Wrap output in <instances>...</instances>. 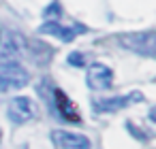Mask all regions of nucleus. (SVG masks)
I'll return each mask as SVG.
<instances>
[{
    "mask_svg": "<svg viewBox=\"0 0 156 149\" xmlns=\"http://www.w3.org/2000/svg\"><path fill=\"white\" fill-rule=\"evenodd\" d=\"M28 47V41L24 39V34L15 32V30H0V60L7 62V60H15L20 58Z\"/></svg>",
    "mask_w": 156,
    "mask_h": 149,
    "instance_id": "obj_1",
    "label": "nucleus"
},
{
    "mask_svg": "<svg viewBox=\"0 0 156 149\" xmlns=\"http://www.w3.org/2000/svg\"><path fill=\"white\" fill-rule=\"evenodd\" d=\"M0 81L5 83V87H13V90H20V87H26L28 81H30V75L26 68H22L17 62H2L0 64Z\"/></svg>",
    "mask_w": 156,
    "mask_h": 149,
    "instance_id": "obj_2",
    "label": "nucleus"
},
{
    "mask_svg": "<svg viewBox=\"0 0 156 149\" xmlns=\"http://www.w3.org/2000/svg\"><path fill=\"white\" fill-rule=\"evenodd\" d=\"M120 43L135 51V53H143L147 58L154 56V32H133V34H124L120 36Z\"/></svg>",
    "mask_w": 156,
    "mask_h": 149,
    "instance_id": "obj_3",
    "label": "nucleus"
},
{
    "mask_svg": "<svg viewBox=\"0 0 156 149\" xmlns=\"http://www.w3.org/2000/svg\"><path fill=\"white\" fill-rule=\"evenodd\" d=\"M7 113H9V119L11 121L26 124V121H30V119L37 117V107H34V102L28 96H17V98H13L9 102Z\"/></svg>",
    "mask_w": 156,
    "mask_h": 149,
    "instance_id": "obj_4",
    "label": "nucleus"
},
{
    "mask_svg": "<svg viewBox=\"0 0 156 149\" xmlns=\"http://www.w3.org/2000/svg\"><path fill=\"white\" fill-rule=\"evenodd\" d=\"M86 83H88V87H92V90H107V87H111V83H113V73H111V68H109L107 64L96 62V64L88 66Z\"/></svg>",
    "mask_w": 156,
    "mask_h": 149,
    "instance_id": "obj_5",
    "label": "nucleus"
},
{
    "mask_svg": "<svg viewBox=\"0 0 156 149\" xmlns=\"http://www.w3.org/2000/svg\"><path fill=\"white\" fill-rule=\"evenodd\" d=\"M143 100V94L141 92H130L128 96H113V98H105V100H94V109L98 113H113V111H120L133 102H141Z\"/></svg>",
    "mask_w": 156,
    "mask_h": 149,
    "instance_id": "obj_6",
    "label": "nucleus"
},
{
    "mask_svg": "<svg viewBox=\"0 0 156 149\" xmlns=\"http://www.w3.org/2000/svg\"><path fill=\"white\" fill-rule=\"evenodd\" d=\"M64 149H90V141L83 134H75V132H64V130H56L51 134Z\"/></svg>",
    "mask_w": 156,
    "mask_h": 149,
    "instance_id": "obj_7",
    "label": "nucleus"
},
{
    "mask_svg": "<svg viewBox=\"0 0 156 149\" xmlns=\"http://www.w3.org/2000/svg\"><path fill=\"white\" fill-rule=\"evenodd\" d=\"M83 28L81 26H77V28H64V26H60L58 22H47V24H43L41 26V34H51V36H58L60 41H64V43H69V41H73L75 36H77V32H81Z\"/></svg>",
    "mask_w": 156,
    "mask_h": 149,
    "instance_id": "obj_8",
    "label": "nucleus"
},
{
    "mask_svg": "<svg viewBox=\"0 0 156 149\" xmlns=\"http://www.w3.org/2000/svg\"><path fill=\"white\" fill-rule=\"evenodd\" d=\"M56 94V100H54V104H56V111H58V115L64 119V121H75V124H79L81 119H79V113L75 111V107L71 104V100L60 92V90H56L54 92Z\"/></svg>",
    "mask_w": 156,
    "mask_h": 149,
    "instance_id": "obj_9",
    "label": "nucleus"
},
{
    "mask_svg": "<svg viewBox=\"0 0 156 149\" xmlns=\"http://www.w3.org/2000/svg\"><path fill=\"white\" fill-rule=\"evenodd\" d=\"M58 15H60V2H56V0H54V2L45 9V19H47V22H51V19L56 22Z\"/></svg>",
    "mask_w": 156,
    "mask_h": 149,
    "instance_id": "obj_10",
    "label": "nucleus"
},
{
    "mask_svg": "<svg viewBox=\"0 0 156 149\" xmlns=\"http://www.w3.org/2000/svg\"><path fill=\"white\" fill-rule=\"evenodd\" d=\"M69 64H71V66H77V68H83V66H86V60H83V56H81L79 51H73V53L69 56Z\"/></svg>",
    "mask_w": 156,
    "mask_h": 149,
    "instance_id": "obj_11",
    "label": "nucleus"
},
{
    "mask_svg": "<svg viewBox=\"0 0 156 149\" xmlns=\"http://www.w3.org/2000/svg\"><path fill=\"white\" fill-rule=\"evenodd\" d=\"M5 90H7V87H5V83H2V81H0V94H2Z\"/></svg>",
    "mask_w": 156,
    "mask_h": 149,
    "instance_id": "obj_12",
    "label": "nucleus"
}]
</instances>
